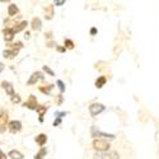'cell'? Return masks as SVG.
Returning a JSON list of instances; mask_svg holds the SVG:
<instances>
[{"instance_id":"21","label":"cell","mask_w":159,"mask_h":159,"mask_svg":"<svg viewBox=\"0 0 159 159\" xmlns=\"http://www.w3.org/2000/svg\"><path fill=\"white\" fill-rule=\"evenodd\" d=\"M46 154H47V149H46V148H42L41 150H39V153L36 154L34 159H43V157H45Z\"/></svg>"},{"instance_id":"11","label":"cell","mask_w":159,"mask_h":159,"mask_svg":"<svg viewBox=\"0 0 159 159\" xmlns=\"http://www.w3.org/2000/svg\"><path fill=\"white\" fill-rule=\"evenodd\" d=\"M18 51H19V50H14V48H11V50H5V51L3 52V55H4V57L13 59L14 56L18 55Z\"/></svg>"},{"instance_id":"23","label":"cell","mask_w":159,"mask_h":159,"mask_svg":"<svg viewBox=\"0 0 159 159\" xmlns=\"http://www.w3.org/2000/svg\"><path fill=\"white\" fill-rule=\"evenodd\" d=\"M57 87L61 92H65V83L62 80H57Z\"/></svg>"},{"instance_id":"26","label":"cell","mask_w":159,"mask_h":159,"mask_svg":"<svg viewBox=\"0 0 159 159\" xmlns=\"http://www.w3.org/2000/svg\"><path fill=\"white\" fill-rule=\"evenodd\" d=\"M55 101H56V103H57V104H61V103H62V96H57Z\"/></svg>"},{"instance_id":"28","label":"cell","mask_w":159,"mask_h":159,"mask_svg":"<svg viewBox=\"0 0 159 159\" xmlns=\"http://www.w3.org/2000/svg\"><path fill=\"white\" fill-rule=\"evenodd\" d=\"M60 124H61V118H56V120L54 121V126H57Z\"/></svg>"},{"instance_id":"29","label":"cell","mask_w":159,"mask_h":159,"mask_svg":"<svg viewBox=\"0 0 159 159\" xmlns=\"http://www.w3.org/2000/svg\"><path fill=\"white\" fill-rule=\"evenodd\" d=\"M55 4L60 7V5H62V4H65V0H59V2H55Z\"/></svg>"},{"instance_id":"34","label":"cell","mask_w":159,"mask_h":159,"mask_svg":"<svg viewBox=\"0 0 159 159\" xmlns=\"http://www.w3.org/2000/svg\"><path fill=\"white\" fill-rule=\"evenodd\" d=\"M3 69H4V65H3V64H0V71H3Z\"/></svg>"},{"instance_id":"2","label":"cell","mask_w":159,"mask_h":159,"mask_svg":"<svg viewBox=\"0 0 159 159\" xmlns=\"http://www.w3.org/2000/svg\"><path fill=\"white\" fill-rule=\"evenodd\" d=\"M94 159H120L117 152H104V153H96Z\"/></svg>"},{"instance_id":"22","label":"cell","mask_w":159,"mask_h":159,"mask_svg":"<svg viewBox=\"0 0 159 159\" xmlns=\"http://www.w3.org/2000/svg\"><path fill=\"white\" fill-rule=\"evenodd\" d=\"M65 48H69V50H73L74 48V42L71 41V39H65Z\"/></svg>"},{"instance_id":"13","label":"cell","mask_w":159,"mask_h":159,"mask_svg":"<svg viewBox=\"0 0 159 159\" xmlns=\"http://www.w3.org/2000/svg\"><path fill=\"white\" fill-rule=\"evenodd\" d=\"M36 143H37L38 145H41V147H43V145L47 143V136H46L45 134H39V135H37V138H36Z\"/></svg>"},{"instance_id":"1","label":"cell","mask_w":159,"mask_h":159,"mask_svg":"<svg viewBox=\"0 0 159 159\" xmlns=\"http://www.w3.org/2000/svg\"><path fill=\"white\" fill-rule=\"evenodd\" d=\"M93 148L98 152V153H104V152H110V148H111V144L104 140V139H96L93 140Z\"/></svg>"},{"instance_id":"10","label":"cell","mask_w":159,"mask_h":159,"mask_svg":"<svg viewBox=\"0 0 159 159\" xmlns=\"http://www.w3.org/2000/svg\"><path fill=\"white\" fill-rule=\"evenodd\" d=\"M32 30L33 31H39V30H41L42 28V22H41V19H39V18H33L32 19Z\"/></svg>"},{"instance_id":"7","label":"cell","mask_w":159,"mask_h":159,"mask_svg":"<svg viewBox=\"0 0 159 159\" xmlns=\"http://www.w3.org/2000/svg\"><path fill=\"white\" fill-rule=\"evenodd\" d=\"M20 129H22V124L19 121L16 120V121L9 122V130L11 132H18V131H20Z\"/></svg>"},{"instance_id":"31","label":"cell","mask_w":159,"mask_h":159,"mask_svg":"<svg viewBox=\"0 0 159 159\" xmlns=\"http://www.w3.org/2000/svg\"><path fill=\"white\" fill-rule=\"evenodd\" d=\"M66 112H56V116H59V118H61V116H65Z\"/></svg>"},{"instance_id":"24","label":"cell","mask_w":159,"mask_h":159,"mask_svg":"<svg viewBox=\"0 0 159 159\" xmlns=\"http://www.w3.org/2000/svg\"><path fill=\"white\" fill-rule=\"evenodd\" d=\"M43 71H46V73H47V74H50L51 76H54V75H55V73L52 71V70L48 68V66H43Z\"/></svg>"},{"instance_id":"3","label":"cell","mask_w":159,"mask_h":159,"mask_svg":"<svg viewBox=\"0 0 159 159\" xmlns=\"http://www.w3.org/2000/svg\"><path fill=\"white\" fill-rule=\"evenodd\" d=\"M104 110H106V107L102 103H92L89 106V112H90L92 116H97V115L102 113Z\"/></svg>"},{"instance_id":"35","label":"cell","mask_w":159,"mask_h":159,"mask_svg":"<svg viewBox=\"0 0 159 159\" xmlns=\"http://www.w3.org/2000/svg\"><path fill=\"white\" fill-rule=\"evenodd\" d=\"M25 38H30V32H25Z\"/></svg>"},{"instance_id":"4","label":"cell","mask_w":159,"mask_h":159,"mask_svg":"<svg viewBox=\"0 0 159 159\" xmlns=\"http://www.w3.org/2000/svg\"><path fill=\"white\" fill-rule=\"evenodd\" d=\"M92 136H93V138H98V136H101V138H104V139H111V140L116 138V136H115V135H112V134H106V132H102V131L97 130V127H96V126L92 127Z\"/></svg>"},{"instance_id":"27","label":"cell","mask_w":159,"mask_h":159,"mask_svg":"<svg viewBox=\"0 0 159 159\" xmlns=\"http://www.w3.org/2000/svg\"><path fill=\"white\" fill-rule=\"evenodd\" d=\"M56 50H57L59 52H65V51H66V48H65V47H61V46H59V45L56 46Z\"/></svg>"},{"instance_id":"14","label":"cell","mask_w":159,"mask_h":159,"mask_svg":"<svg viewBox=\"0 0 159 159\" xmlns=\"http://www.w3.org/2000/svg\"><path fill=\"white\" fill-rule=\"evenodd\" d=\"M8 155L10 159H23V154L18 150H10Z\"/></svg>"},{"instance_id":"16","label":"cell","mask_w":159,"mask_h":159,"mask_svg":"<svg viewBox=\"0 0 159 159\" xmlns=\"http://www.w3.org/2000/svg\"><path fill=\"white\" fill-rule=\"evenodd\" d=\"M36 111L39 113V121H43V115H45V112L47 111V107H45V106H37V108H36Z\"/></svg>"},{"instance_id":"33","label":"cell","mask_w":159,"mask_h":159,"mask_svg":"<svg viewBox=\"0 0 159 159\" xmlns=\"http://www.w3.org/2000/svg\"><path fill=\"white\" fill-rule=\"evenodd\" d=\"M54 46H55L54 42H50V43H48V47H54Z\"/></svg>"},{"instance_id":"5","label":"cell","mask_w":159,"mask_h":159,"mask_svg":"<svg viewBox=\"0 0 159 159\" xmlns=\"http://www.w3.org/2000/svg\"><path fill=\"white\" fill-rule=\"evenodd\" d=\"M37 106H38V104H37V99H36L34 96H31L30 99L24 103V107H28L30 110H36Z\"/></svg>"},{"instance_id":"6","label":"cell","mask_w":159,"mask_h":159,"mask_svg":"<svg viewBox=\"0 0 159 159\" xmlns=\"http://www.w3.org/2000/svg\"><path fill=\"white\" fill-rule=\"evenodd\" d=\"M38 79H43V76H42V73H39V71H37V73H33V74L31 75V78L28 79L27 84H28V85L36 84V83H37V80H38Z\"/></svg>"},{"instance_id":"17","label":"cell","mask_w":159,"mask_h":159,"mask_svg":"<svg viewBox=\"0 0 159 159\" xmlns=\"http://www.w3.org/2000/svg\"><path fill=\"white\" fill-rule=\"evenodd\" d=\"M46 19H52V17H54V7L52 5H47V8H46Z\"/></svg>"},{"instance_id":"8","label":"cell","mask_w":159,"mask_h":159,"mask_svg":"<svg viewBox=\"0 0 159 159\" xmlns=\"http://www.w3.org/2000/svg\"><path fill=\"white\" fill-rule=\"evenodd\" d=\"M3 33H4V39L5 41H11L13 37H14V34H16V32H14L13 28H5L3 31Z\"/></svg>"},{"instance_id":"18","label":"cell","mask_w":159,"mask_h":159,"mask_svg":"<svg viewBox=\"0 0 159 159\" xmlns=\"http://www.w3.org/2000/svg\"><path fill=\"white\" fill-rule=\"evenodd\" d=\"M27 25H28V23L25 22V20H23V22H20L19 24H17V25H16V27L13 28V30H14V32H17V33H18V32L23 31V30H24L25 27H27Z\"/></svg>"},{"instance_id":"12","label":"cell","mask_w":159,"mask_h":159,"mask_svg":"<svg viewBox=\"0 0 159 159\" xmlns=\"http://www.w3.org/2000/svg\"><path fill=\"white\" fill-rule=\"evenodd\" d=\"M18 11H19V9H18V7H17L16 4H10V5L8 7V14H9L10 17L17 16Z\"/></svg>"},{"instance_id":"15","label":"cell","mask_w":159,"mask_h":159,"mask_svg":"<svg viewBox=\"0 0 159 159\" xmlns=\"http://www.w3.org/2000/svg\"><path fill=\"white\" fill-rule=\"evenodd\" d=\"M3 87L5 88V90H7V93L9 94V96H14V89H13V85L10 84V83H8V82H3Z\"/></svg>"},{"instance_id":"9","label":"cell","mask_w":159,"mask_h":159,"mask_svg":"<svg viewBox=\"0 0 159 159\" xmlns=\"http://www.w3.org/2000/svg\"><path fill=\"white\" fill-rule=\"evenodd\" d=\"M7 122H8V113L5 111H2V113H0V127H2V131H4Z\"/></svg>"},{"instance_id":"32","label":"cell","mask_w":159,"mask_h":159,"mask_svg":"<svg viewBox=\"0 0 159 159\" xmlns=\"http://www.w3.org/2000/svg\"><path fill=\"white\" fill-rule=\"evenodd\" d=\"M0 159H7V155H5L2 150H0Z\"/></svg>"},{"instance_id":"25","label":"cell","mask_w":159,"mask_h":159,"mask_svg":"<svg viewBox=\"0 0 159 159\" xmlns=\"http://www.w3.org/2000/svg\"><path fill=\"white\" fill-rule=\"evenodd\" d=\"M11 101H13V103H19L20 102V97L19 96H13V98H11Z\"/></svg>"},{"instance_id":"30","label":"cell","mask_w":159,"mask_h":159,"mask_svg":"<svg viewBox=\"0 0 159 159\" xmlns=\"http://www.w3.org/2000/svg\"><path fill=\"white\" fill-rule=\"evenodd\" d=\"M96 33H97V28H94V27H93V28L90 30V34H92V36H94Z\"/></svg>"},{"instance_id":"20","label":"cell","mask_w":159,"mask_h":159,"mask_svg":"<svg viewBox=\"0 0 159 159\" xmlns=\"http://www.w3.org/2000/svg\"><path fill=\"white\" fill-rule=\"evenodd\" d=\"M52 88H54V85L50 84L47 87H39V90H41L42 93H45V94H50V92L52 90Z\"/></svg>"},{"instance_id":"19","label":"cell","mask_w":159,"mask_h":159,"mask_svg":"<svg viewBox=\"0 0 159 159\" xmlns=\"http://www.w3.org/2000/svg\"><path fill=\"white\" fill-rule=\"evenodd\" d=\"M106 82H107V79H106V76H98V79L96 80V87L97 88H102V87H104V84H106Z\"/></svg>"}]
</instances>
